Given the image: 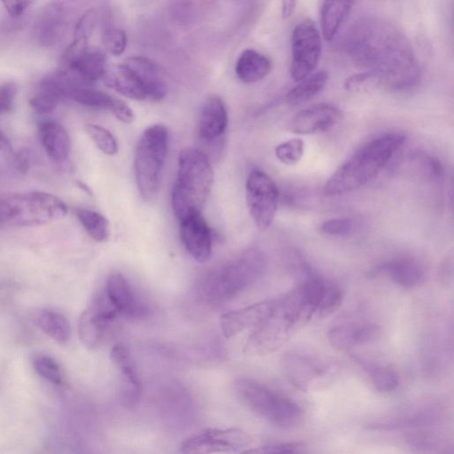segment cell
Wrapping results in <instances>:
<instances>
[{
  "label": "cell",
  "instance_id": "6da1fadb",
  "mask_svg": "<svg viewBox=\"0 0 454 454\" xmlns=\"http://www.w3.org/2000/svg\"><path fill=\"white\" fill-rule=\"evenodd\" d=\"M351 60L393 90H405L419 81L420 70L412 45L393 22L378 16H364L349 28L345 39Z\"/></svg>",
  "mask_w": 454,
  "mask_h": 454
},
{
  "label": "cell",
  "instance_id": "7a4b0ae2",
  "mask_svg": "<svg viewBox=\"0 0 454 454\" xmlns=\"http://www.w3.org/2000/svg\"><path fill=\"white\" fill-rule=\"evenodd\" d=\"M404 142L405 137L399 133L373 138L334 171L324 186L325 195H341L365 185L378 176Z\"/></svg>",
  "mask_w": 454,
  "mask_h": 454
},
{
  "label": "cell",
  "instance_id": "3957f363",
  "mask_svg": "<svg viewBox=\"0 0 454 454\" xmlns=\"http://www.w3.org/2000/svg\"><path fill=\"white\" fill-rule=\"evenodd\" d=\"M314 315L296 286L275 299L271 313L256 325L247 339L245 350L250 355H266L280 348L298 328Z\"/></svg>",
  "mask_w": 454,
  "mask_h": 454
},
{
  "label": "cell",
  "instance_id": "277c9868",
  "mask_svg": "<svg viewBox=\"0 0 454 454\" xmlns=\"http://www.w3.org/2000/svg\"><path fill=\"white\" fill-rule=\"evenodd\" d=\"M213 181L211 163L203 151L186 147L180 152L176 180L171 194L172 208L179 221L201 213Z\"/></svg>",
  "mask_w": 454,
  "mask_h": 454
},
{
  "label": "cell",
  "instance_id": "5b68a950",
  "mask_svg": "<svg viewBox=\"0 0 454 454\" xmlns=\"http://www.w3.org/2000/svg\"><path fill=\"white\" fill-rule=\"evenodd\" d=\"M266 258L249 249L208 272L199 285V294L207 303L229 301L254 284L266 270Z\"/></svg>",
  "mask_w": 454,
  "mask_h": 454
},
{
  "label": "cell",
  "instance_id": "8992f818",
  "mask_svg": "<svg viewBox=\"0 0 454 454\" xmlns=\"http://www.w3.org/2000/svg\"><path fill=\"white\" fill-rule=\"evenodd\" d=\"M67 214L66 203L54 194L26 192L0 197V225L30 228L48 224Z\"/></svg>",
  "mask_w": 454,
  "mask_h": 454
},
{
  "label": "cell",
  "instance_id": "52a82bcc",
  "mask_svg": "<svg viewBox=\"0 0 454 454\" xmlns=\"http://www.w3.org/2000/svg\"><path fill=\"white\" fill-rule=\"evenodd\" d=\"M233 388L250 411L275 426L292 428L302 421L303 411L295 402L254 380L238 379Z\"/></svg>",
  "mask_w": 454,
  "mask_h": 454
},
{
  "label": "cell",
  "instance_id": "ba28073f",
  "mask_svg": "<svg viewBox=\"0 0 454 454\" xmlns=\"http://www.w3.org/2000/svg\"><path fill=\"white\" fill-rule=\"evenodd\" d=\"M168 145V131L160 124L149 127L139 138L134 168L137 190L145 200H152L159 190Z\"/></svg>",
  "mask_w": 454,
  "mask_h": 454
},
{
  "label": "cell",
  "instance_id": "9c48e42d",
  "mask_svg": "<svg viewBox=\"0 0 454 454\" xmlns=\"http://www.w3.org/2000/svg\"><path fill=\"white\" fill-rule=\"evenodd\" d=\"M281 364L289 382L302 391L324 387L333 379L336 371L332 362L303 350L287 351Z\"/></svg>",
  "mask_w": 454,
  "mask_h": 454
},
{
  "label": "cell",
  "instance_id": "30bf717a",
  "mask_svg": "<svg viewBox=\"0 0 454 454\" xmlns=\"http://www.w3.org/2000/svg\"><path fill=\"white\" fill-rule=\"evenodd\" d=\"M279 192L264 172L254 169L246 183V201L249 214L260 231L270 226L277 213Z\"/></svg>",
  "mask_w": 454,
  "mask_h": 454
},
{
  "label": "cell",
  "instance_id": "8fae6325",
  "mask_svg": "<svg viewBox=\"0 0 454 454\" xmlns=\"http://www.w3.org/2000/svg\"><path fill=\"white\" fill-rule=\"evenodd\" d=\"M292 63L290 74L299 82L316 69L322 50L321 38L316 24L309 20L297 24L292 33Z\"/></svg>",
  "mask_w": 454,
  "mask_h": 454
},
{
  "label": "cell",
  "instance_id": "7c38bea8",
  "mask_svg": "<svg viewBox=\"0 0 454 454\" xmlns=\"http://www.w3.org/2000/svg\"><path fill=\"white\" fill-rule=\"evenodd\" d=\"M250 436L236 427L207 428L183 441L180 451L201 454L239 451L251 444Z\"/></svg>",
  "mask_w": 454,
  "mask_h": 454
},
{
  "label": "cell",
  "instance_id": "4fadbf2b",
  "mask_svg": "<svg viewBox=\"0 0 454 454\" xmlns=\"http://www.w3.org/2000/svg\"><path fill=\"white\" fill-rule=\"evenodd\" d=\"M119 316L104 291L97 295L79 318L78 333L82 344L88 348H98Z\"/></svg>",
  "mask_w": 454,
  "mask_h": 454
},
{
  "label": "cell",
  "instance_id": "5bb4252c",
  "mask_svg": "<svg viewBox=\"0 0 454 454\" xmlns=\"http://www.w3.org/2000/svg\"><path fill=\"white\" fill-rule=\"evenodd\" d=\"M441 416L440 407L434 403H422L405 407L387 419L373 422L369 427L374 430L424 427L437 423Z\"/></svg>",
  "mask_w": 454,
  "mask_h": 454
},
{
  "label": "cell",
  "instance_id": "9a60e30c",
  "mask_svg": "<svg viewBox=\"0 0 454 454\" xmlns=\"http://www.w3.org/2000/svg\"><path fill=\"white\" fill-rule=\"evenodd\" d=\"M341 113L338 107L321 103L297 112L290 121V130L300 135L324 132L339 122Z\"/></svg>",
  "mask_w": 454,
  "mask_h": 454
},
{
  "label": "cell",
  "instance_id": "2e32d148",
  "mask_svg": "<svg viewBox=\"0 0 454 454\" xmlns=\"http://www.w3.org/2000/svg\"><path fill=\"white\" fill-rule=\"evenodd\" d=\"M180 222L182 242L190 255L200 262H207L212 254L211 230L201 213L190 215Z\"/></svg>",
  "mask_w": 454,
  "mask_h": 454
},
{
  "label": "cell",
  "instance_id": "e0dca14e",
  "mask_svg": "<svg viewBox=\"0 0 454 454\" xmlns=\"http://www.w3.org/2000/svg\"><path fill=\"white\" fill-rule=\"evenodd\" d=\"M104 292L120 316L142 318L147 314V306L121 273H113L107 278Z\"/></svg>",
  "mask_w": 454,
  "mask_h": 454
},
{
  "label": "cell",
  "instance_id": "ac0fdd59",
  "mask_svg": "<svg viewBox=\"0 0 454 454\" xmlns=\"http://www.w3.org/2000/svg\"><path fill=\"white\" fill-rule=\"evenodd\" d=\"M274 303L275 299L265 300L223 314L220 327L223 336L231 338L249 327H255L269 317Z\"/></svg>",
  "mask_w": 454,
  "mask_h": 454
},
{
  "label": "cell",
  "instance_id": "d6986e66",
  "mask_svg": "<svg viewBox=\"0 0 454 454\" xmlns=\"http://www.w3.org/2000/svg\"><path fill=\"white\" fill-rule=\"evenodd\" d=\"M373 277L386 275L395 284L413 288L420 286L426 279V268L417 258L402 256L383 262L372 270Z\"/></svg>",
  "mask_w": 454,
  "mask_h": 454
},
{
  "label": "cell",
  "instance_id": "ffe728a7",
  "mask_svg": "<svg viewBox=\"0 0 454 454\" xmlns=\"http://www.w3.org/2000/svg\"><path fill=\"white\" fill-rule=\"evenodd\" d=\"M380 327L368 321H348L332 326L327 338L332 346L347 350L375 340Z\"/></svg>",
  "mask_w": 454,
  "mask_h": 454
},
{
  "label": "cell",
  "instance_id": "44dd1931",
  "mask_svg": "<svg viewBox=\"0 0 454 454\" xmlns=\"http://www.w3.org/2000/svg\"><path fill=\"white\" fill-rule=\"evenodd\" d=\"M67 98L82 106L107 109L124 123H131L135 119L132 109L125 102L91 86H78Z\"/></svg>",
  "mask_w": 454,
  "mask_h": 454
},
{
  "label": "cell",
  "instance_id": "7402d4cb",
  "mask_svg": "<svg viewBox=\"0 0 454 454\" xmlns=\"http://www.w3.org/2000/svg\"><path fill=\"white\" fill-rule=\"evenodd\" d=\"M110 357L121 374V403L124 406L132 408L139 403L142 387L130 354L127 348L116 344L111 349Z\"/></svg>",
  "mask_w": 454,
  "mask_h": 454
},
{
  "label": "cell",
  "instance_id": "603a6c76",
  "mask_svg": "<svg viewBox=\"0 0 454 454\" xmlns=\"http://www.w3.org/2000/svg\"><path fill=\"white\" fill-rule=\"evenodd\" d=\"M228 123L225 105L217 95H211L203 103L198 126L199 137L207 143L221 138Z\"/></svg>",
  "mask_w": 454,
  "mask_h": 454
},
{
  "label": "cell",
  "instance_id": "cb8c5ba5",
  "mask_svg": "<svg viewBox=\"0 0 454 454\" xmlns=\"http://www.w3.org/2000/svg\"><path fill=\"white\" fill-rule=\"evenodd\" d=\"M72 0H51L43 9L37 22V36L44 46L57 41L65 26Z\"/></svg>",
  "mask_w": 454,
  "mask_h": 454
},
{
  "label": "cell",
  "instance_id": "d4e9b609",
  "mask_svg": "<svg viewBox=\"0 0 454 454\" xmlns=\"http://www.w3.org/2000/svg\"><path fill=\"white\" fill-rule=\"evenodd\" d=\"M101 79L107 87L126 98L135 100H142L147 98L137 76L124 63L107 66Z\"/></svg>",
  "mask_w": 454,
  "mask_h": 454
},
{
  "label": "cell",
  "instance_id": "484cf974",
  "mask_svg": "<svg viewBox=\"0 0 454 454\" xmlns=\"http://www.w3.org/2000/svg\"><path fill=\"white\" fill-rule=\"evenodd\" d=\"M123 63L137 76L148 98L160 100L166 96V82L149 59L144 57H129Z\"/></svg>",
  "mask_w": 454,
  "mask_h": 454
},
{
  "label": "cell",
  "instance_id": "4316f807",
  "mask_svg": "<svg viewBox=\"0 0 454 454\" xmlns=\"http://www.w3.org/2000/svg\"><path fill=\"white\" fill-rule=\"evenodd\" d=\"M41 144L48 157L57 162L65 161L70 152V138L66 129L59 123L48 121L39 129Z\"/></svg>",
  "mask_w": 454,
  "mask_h": 454
},
{
  "label": "cell",
  "instance_id": "83f0119b",
  "mask_svg": "<svg viewBox=\"0 0 454 454\" xmlns=\"http://www.w3.org/2000/svg\"><path fill=\"white\" fill-rule=\"evenodd\" d=\"M107 67L105 55L89 48L60 68L70 70L89 84L101 79Z\"/></svg>",
  "mask_w": 454,
  "mask_h": 454
},
{
  "label": "cell",
  "instance_id": "f1b7e54d",
  "mask_svg": "<svg viewBox=\"0 0 454 454\" xmlns=\"http://www.w3.org/2000/svg\"><path fill=\"white\" fill-rule=\"evenodd\" d=\"M271 67L270 60L260 52L247 49L239 57L235 71L240 81L254 83L263 79Z\"/></svg>",
  "mask_w": 454,
  "mask_h": 454
},
{
  "label": "cell",
  "instance_id": "f546056e",
  "mask_svg": "<svg viewBox=\"0 0 454 454\" xmlns=\"http://www.w3.org/2000/svg\"><path fill=\"white\" fill-rule=\"evenodd\" d=\"M355 0H324L321 9V28L325 40L331 41L348 16Z\"/></svg>",
  "mask_w": 454,
  "mask_h": 454
},
{
  "label": "cell",
  "instance_id": "4dcf8cb0",
  "mask_svg": "<svg viewBox=\"0 0 454 454\" xmlns=\"http://www.w3.org/2000/svg\"><path fill=\"white\" fill-rule=\"evenodd\" d=\"M354 360L363 368L379 392H390L398 387V374L391 366L359 356H354Z\"/></svg>",
  "mask_w": 454,
  "mask_h": 454
},
{
  "label": "cell",
  "instance_id": "1f68e13d",
  "mask_svg": "<svg viewBox=\"0 0 454 454\" xmlns=\"http://www.w3.org/2000/svg\"><path fill=\"white\" fill-rule=\"evenodd\" d=\"M97 22V13L94 10L87 11L78 20L74 38L70 45L66 49L61 65H66L88 49V40L93 32Z\"/></svg>",
  "mask_w": 454,
  "mask_h": 454
},
{
  "label": "cell",
  "instance_id": "d6a6232c",
  "mask_svg": "<svg viewBox=\"0 0 454 454\" xmlns=\"http://www.w3.org/2000/svg\"><path fill=\"white\" fill-rule=\"evenodd\" d=\"M328 74L318 71L298 82L286 94V101L291 106L307 102L317 95L326 85Z\"/></svg>",
  "mask_w": 454,
  "mask_h": 454
},
{
  "label": "cell",
  "instance_id": "836d02e7",
  "mask_svg": "<svg viewBox=\"0 0 454 454\" xmlns=\"http://www.w3.org/2000/svg\"><path fill=\"white\" fill-rule=\"evenodd\" d=\"M35 324L47 335L59 343H66L71 336V327L68 320L60 313L43 309L35 317Z\"/></svg>",
  "mask_w": 454,
  "mask_h": 454
},
{
  "label": "cell",
  "instance_id": "e575fe53",
  "mask_svg": "<svg viewBox=\"0 0 454 454\" xmlns=\"http://www.w3.org/2000/svg\"><path fill=\"white\" fill-rule=\"evenodd\" d=\"M75 214L87 233L97 242H104L109 236V222L101 214L88 208H77Z\"/></svg>",
  "mask_w": 454,
  "mask_h": 454
},
{
  "label": "cell",
  "instance_id": "d590c367",
  "mask_svg": "<svg viewBox=\"0 0 454 454\" xmlns=\"http://www.w3.org/2000/svg\"><path fill=\"white\" fill-rule=\"evenodd\" d=\"M304 152V143L300 138H292L278 145L276 157L284 164L292 166L299 162Z\"/></svg>",
  "mask_w": 454,
  "mask_h": 454
},
{
  "label": "cell",
  "instance_id": "8d00e7d4",
  "mask_svg": "<svg viewBox=\"0 0 454 454\" xmlns=\"http://www.w3.org/2000/svg\"><path fill=\"white\" fill-rule=\"evenodd\" d=\"M86 131L101 152L107 155L117 153V142L109 130L96 124H87Z\"/></svg>",
  "mask_w": 454,
  "mask_h": 454
},
{
  "label": "cell",
  "instance_id": "74e56055",
  "mask_svg": "<svg viewBox=\"0 0 454 454\" xmlns=\"http://www.w3.org/2000/svg\"><path fill=\"white\" fill-rule=\"evenodd\" d=\"M34 368L37 374L53 384L62 382V372L59 364L51 357L41 356L35 359Z\"/></svg>",
  "mask_w": 454,
  "mask_h": 454
},
{
  "label": "cell",
  "instance_id": "f35d334b",
  "mask_svg": "<svg viewBox=\"0 0 454 454\" xmlns=\"http://www.w3.org/2000/svg\"><path fill=\"white\" fill-rule=\"evenodd\" d=\"M59 98L53 94L39 90V91L29 99L32 109L39 114L52 113L58 105Z\"/></svg>",
  "mask_w": 454,
  "mask_h": 454
},
{
  "label": "cell",
  "instance_id": "ab89813d",
  "mask_svg": "<svg viewBox=\"0 0 454 454\" xmlns=\"http://www.w3.org/2000/svg\"><path fill=\"white\" fill-rule=\"evenodd\" d=\"M103 43L106 50L113 55H121L126 48L127 37L121 29L112 28L105 32Z\"/></svg>",
  "mask_w": 454,
  "mask_h": 454
},
{
  "label": "cell",
  "instance_id": "60d3db41",
  "mask_svg": "<svg viewBox=\"0 0 454 454\" xmlns=\"http://www.w3.org/2000/svg\"><path fill=\"white\" fill-rule=\"evenodd\" d=\"M354 228V222L348 217H336L323 223L321 230L332 236H347Z\"/></svg>",
  "mask_w": 454,
  "mask_h": 454
},
{
  "label": "cell",
  "instance_id": "b9f144b4",
  "mask_svg": "<svg viewBox=\"0 0 454 454\" xmlns=\"http://www.w3.org/2000/svg\"><path fill=\"white\" fill-rule=\"evenodd\" d=\"M420 168L422 173L434 182H441L443 178L444 169L441 161L430 155L419 156Z\"/></svg>",
  "mask_w": 454,
  "mask_h": 454
},
{
  "label": "cell",
  "instance_id": "7bdbcfd3",
  "mask_svg": "<svg viewBox=\"0 0 454 454\" xmlns=\"http://www.w3.org/2000/svg\"><path fill=\"white\" fill-rule=\"evenodd\" d=\"M304 447L301 442H287L270 443L257 449L244 450V452L252 453H292L300 452Z\"/></svg>",
  "mask_w": 454,
  "mask_h": 454
},
{
  "label": "cell",
  "instance_id": "ee69618b",
  "mask_svg": "<svg viewBox=\"0 0 454 454\" xmlns=\"http://www.w3.org/2000/svg\"><path fill=\"white\" fill-rule=\"evenodd\" d=\"M17 86L12 82H5L0 85V114H7L13 109Z\"/></svg>",
  "mask_w": 454,
  "mask_h": 454
},
{
  "label": "cell",
  "instance_id": "f6af8a7d",
  "mask_svg": "<svg viewBox=\"0 0 454 454\" xmlns=\"http://www.w3.org/2000/svg\"><path fill=\"white\" fill-rule=\"evenodd\" d=\"M36 0H2L6 11L12 17L22 15Z\"/></svg>",
  "mask_w": 454,
  "mask_h": 454
},
{
  "label": "cell",
  "instance_id": "bcb514c9",
  "mask_svg": "<svg viewBox=\"0 0 454 454\" xmlns=\"http://www.w3.org/2000/svg\"><path fill=\"white\" fill-rule=\"evenodd\" d=\"M453 275V267H452V259L446 258L442 263L437 270V279L441 285L448 286L452 281Z\"/></svg>",
  "mask_w": 454,
  "mask_h": 454
},
{
  "label": "cell",
  "instance_id": "7dc6e473",
  "mask_svg": "<svg viewBox=\"0 0 454 454\" xmlns=\"http://www.w3.org/2000/svg\"><path fill=\"white\" fill-rule=\"evenodd\" d=\"M13 165L15 168L22 174H26L30 166V157L27 150L21 149L13 156Z\"/></svg>",
  "mask_w": 454,
  "mask_h": 454
},
{
  "label": "cell",
  "instance_id": "c3c4849f",
  "mask_svg": "<svg viewBox=\"0 0 454 454\" xmlns=\"http://www.w3.org/2000/svg\"><path fill=\"white\" fill-rule=\"evenodd\" d=\"M295 4L296 0H282L281 15L283 19H287L293 15Z\"/></svg>",
  "mask_w": 454,
  "mask_h": 454
},
{
  "label": "cell",
  "instance_id": "681fc988",
  "mask_svg": "<svg viewBox=\"0 0 454 454\" xmlns=\"http://www.w3.org/2000/svg\"><path fill=\"white\" fill-rule=\"evenodd\" d=\"M12 150L11 143L4 133L0 129V151L10 152Z\"/></svg>",
  "mask_w": 454,
  "mask_h": 454
}]
</instances>
